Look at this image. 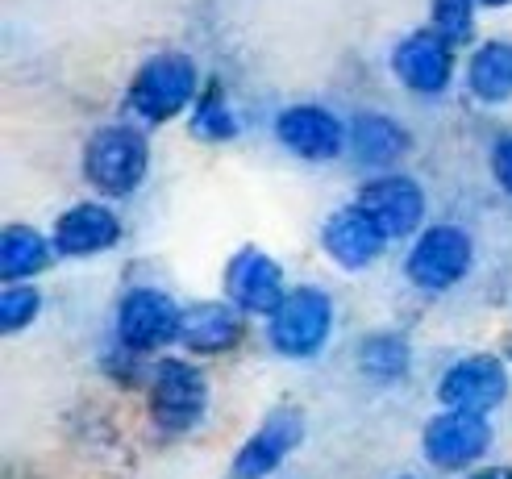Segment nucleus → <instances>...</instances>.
<instances>
[{"instance_id": "1", "label": "nucleus", "mask_w": 512, "mask_h": 479, "mask_svg": "<svg viewBox=\"0 0 512 479\" xmlns=\"http://www.w3.org/2000/svg\"><path fill=\"white\" fill-rule=\"evenodd\" d=\"M196 63L179 50H167V55L146 59L130 84V109L150 121V125H163L171 117L184 113L192 100H196Z\"/></svg>"}, {"instance_id": "2", "label": "nucleus", "mask_w": 512, "mask_h": 479, "mask_svg": "<svg viewBox=\"0 0 512 479\" xmlns=\"http://www.w3.org/2000/svg\"><path fill=\"white\" fill-rule=\"evenodd\" d=\"M146 163H150L146 138L138 130H130V125L96 130L92 142L84 146V175H88V184L105 196H130L146 180Z\"/></svg>"}, {"instance_id": "3", "label": "nucleus", "mask_w": 512, "mask_h": 479, "mask_svg": "<svg viewBox=\"0 0 512 479\" xmlns=\"http://www.w3.org/2000/svg\"><path fill=\"white\" fill-rule=\"evenodd\" d=\"M334 330V305L321 288H292L271 313V346L288 359H313Z\"/></svg>"}, {"instance_id": "4", "label": "nucleus", "mask_w": 512, "mask_h": 479, "mask_svg": "<svg viewBox=\"0 0 512 479\" xmlns=\"http://www.w3.org/2000/svg\"><path fill=\"white\" fill-rule=\"evenodd\" d=\"M471 259H475V250H471V238L463 230H454V225H433V230H425L413 242V250H408V259H404V271L417 288L446 292L471 271Z\"/></svg>"}, {"instance_id": "5", "label": "nucleus", "mask_w": 512, "mask_h": 479, "mask_svg": "<svg viewBox=\"0 0 512 479\" xmlns=\"http://www.w3.org/2000/svg\"><path fill=\"white\" fill-rule=\"evenodd\" d=\"M209 409V380L184 359H163L150 384V413L163 430H192Z\"/></svg>"}, {"instance_id": "6", "label": "nucleus", "mask_w": 512, "mask_h": 479, "mask_svg": "<svg viewBox=\"0 0 512 479\" xmlns=\"http://www.w3.org/2000/svg\"><path fill=\"white\" fill-rule=\"evenodd\" d=\"M179 325H184V313H179L175 300L159 288H138L121 300L117 334H121V346L134 350V355H146V350H159V346L175 342Z\"/></svg>"}, {"instance_id": "7", "label": "nucleus", "mask_w": 512, "mask_h": 479, "mask_svg": "<svg viewBox=\"0 0 512 479\" xmlns=\"http://www.w3.org/2000/svg\"><path fill=\"white\" fill-rule=\"evenodd\" d=\"M488 446H492V425L483 421V413L446 409L442 417L425 425V455L442 471L471 467L479 455H488Z\"/></svg>"}, {"instance_id": "8", "label": "nucleus", "mask_w": 512, "mask_h": 479, "mask_svg": "<svg viewBox=\"0 0 512 479\" xmlns=\"http://www.w3.org/2000/svg\"><path fill=\"white\" fill-rule=\"evenodd\" d=\"M392 67L400 75V84L408 92H421V96H438L450 75H454V42L438 30H417L408 34L396 55H392Z\"/></svg>"}, {"instance_id": "9", "label": "nucleus", "mask_w": 512, "mask_h": 479, "mask_svg": "<svg viewBox=\"0 0 512 479\" xmlns=\"http://www.w3.org/2000/svg\"><path fill=\"white\" fill-rule=\"evenodd\" d=\"M438 396H442L446 409L492 413L500 400L508 396V371H504V363L492 359V355L463 359V363H454V367L442 375Z\"/></svg>"}, {"instance_id": "10", "label": "nucleus", "mask_w": 512, "mask_h": 479, "mask_svg": "<svg viewBox=\"0 0 512 479\" xmlns=\"http://www.w3.org/2000/svg\"><path fill=\"white\" fill-rule=\"evenodd\" d=\"M354 205L363 209L388 238L413 234L425 217V196L408 175H379V180H371L363 192H358Z\"/></svg>"}, {"instance_id": "11", "label": "nucleus", "mask_w": 512, "mask_h": 479, "mask_svg": "<svg viewBox=\"0 0 512 479\" xmlns=\"http://www.w3.org/2000/svg\"><path fill=\"white\" fill-rule=\"evenodd\" d=\"M275 138L284 142L292 155L309 159V163H325V159H338L342 146H346V130L342 121L317 109V105H292L275 117Z\"/></svg>"}, {"instance_id": "12", "label": "nucleus", "mask_w": 512, "mask_h": 479, "mask_svg": "<svg viewBox=\"0 0 512 479\" xmlns=\"http://www.w3.org/2000/svg\"><path fill=\"white\" fill-rule=\"evenodd\" d=\"M300 438H304V417L296 409H275L259 425V434H250L246 446L234 455V479H267L300 446Z\"/></svg>"}, {"instance_id": "13", "label": "nucleus", "mask_w": 512, "mask_h": 479, "mask_svg": "<svg viewBox=\"0 0 512 479\" xmlns=\"http://www.w3.org/2000/svg\"><path fill=\"white\" fill-rule=\"evenodd\" d=\"M225 292L242 313H267V317L284 305V296H288L279 263L254 246L234 255V263L225 271Z\"/></svg>"}, {"instance_id": "14", "label": "nucleus", "mask_w": 512, "mask_h": 479, "mask_svg": "<svg viewBox=\"0 0 512 479\" xmlns=\"http://www.w3.org/2000/svg\"><path fill=\"white\" fill-rule=\"evenodd\" d=\"M321 242H325L329 259H334L338 267L358 271V267H371V263L383 255V246H388V234H383L379 225H375L363 209H358V205H346V209H338L334 217L325 221Z\"/></svg>"}, {"instance_id": "15", "label": "nucleus", "mask_w": 512, "mask_h": 479, "mask_svg": "<svg viewBox=\"0 0 512 479\" xmlns=\"http://www.w3.org/2000/svg\"><path fill=\"white\" fill-rule=\"evenodd\" d=\"M121 242V221L105 205H75L55 221V250L71 259H88Z\"/></svg>"}, {"instance_id": "16", "label": "nucleus", "mask_w": 512, "mask_h": 479, "mask_svg": "<svg viewBox=\"0 0 512 479\" xmlns=\"http://www.w3.org/2000/svg\"><path fill=\"white\" fill-rule=\"evenodd\" d=\"M179 342L192 355H225L242 342V309L238 305H221V300H204L184 313L179 325Z\"/></svg>"}, {"instance_id": "17", "label": "nucleus", "mask_w": 512, "mask_h": 479, "mask_svg": "<svg viewBox=\"0 0 512 479\" xmlns=\"http://www.w3.org/2000/svg\"><path fill=\"white\" fill-rule=\"evenodd\" d=\"M350 146L367 167H392L396 159L408 155V134H404V125L392 121V117L363 113L350 125Z\"/></svg>"}, {"instance_id": "18", "label": "nucleus", "mask_w": 512, "mask_h": 479, "mask_svg": "<svg viewBox=\"0 0 512 479\" xmlns=\"http://www.w3.org/2000/svg\"><path fill=\"white\" fill-rule=\"evenodd\" d=\"M467 84L483 105L512 100V42H483L467 63Z\"/></svg>"}, {"instance_id": "19", "label": "nucleus", "mask_w": 512, "mask_h": 479, "mask_svg": "<svg viewBox=\"0 0 512 479\" xmlns=\"http://www.w3.org/2000/svg\"><path fill=\"white\" fill-rule=\"evenodd\" d=\"M50 259H55L50 242L30 225H9L5 238H0V275H5V284L30 280V275L50 267Z\"/></svg>"}, {"instance_id": "20", "label": "nucleus", "mask_w": 512, "mask_h": 479, "mask_svg": "<svg viewBox=\"0 0 512 479\" xmlns=\"http://www.w3.org/2000/svg\"><path fill=\"white\" fill-rule=\"evenodd\" d=\"M358 367L375 380H400L408 371V342L400 334H371L358 346Z\"/></svg>"}, {"instance_id": "21", "label": "nucleus", "mask_w": 512, "mask_h": 479, "mask_svg": "<svg viewBox=\"0 0 512 479\" xmlns=\"http://www.w3.org/2000/svg\"><path fill=\"white\" fill-rule=\"evenodd\" d=\"M192 134L204 138V142H225V138L238 134V121H234V113H229V105H225V96H221L217 84L196 100V109H192Z\"/></svg>"}, {"instance_id": "22", "label": "nucleus", "mask_w": 512, "mask_h": 479, "mask_svg": "<svg viewBox=\"0 0 512 479\" xmlns=\"http://www.w3.org/2000/svg\"><path fill=\"white\" fill-rule=\"evenodd\" d=\"M433 30L450 42H467L475 30V0H433Z\"/></svg>"}, {"instance_id": "23", "label": "nucleus", "mask_w": 512, "mask_h": 479, "mask_svg": "<svg viewBox=\"0 0 512 479\" xmlns=\"http://www.w3.org/2000/svg\"><path fill=\"white\" fill-rule=\"evenodd\" d=\"M38 309H42V296H38V288H5V296H0V325H5V334H17V330H25L34 317H38Z\"/></svg>"}, {"instance_id": "24", "label": "nucleus", "mask_w": 512, "mask_h": 479, "mask_svg": "<svg viewBox=\"0 0 512 479\" xmlns=\"http://www.w3.org/2000/svg\"><path fill=\"white\" fill-rule=\"evenodd\" d=\"M492 171H496L500 188H504V192H512V134L496 142V150H492Z\"/></svg>"}, {"instance_id": "25", "label": "nucleus", "mask_w": 512, "mask_h": 479, "mask_svg": "<svg viewBox=\"0 0 512 479\" xmlns=\"http://www.w3.org/2000/svg\"><path fill=\"white\" fill-rule=\"evenodd\" d=\"M471 479H512L508 471H479V475H471Z\"/></svg>"}, {"instance_id": "26", "label": "nucleus", "mask_w": 512, "mask_h": 479, "mask_svg": "<svg viewBox=\"0 0 512 479\" xmlns=\"http://www.w3.org/2000/svg\"><path fill=\"white\" fill-rule=\"evenodd\" d=\"M479 5H492V9H500V5H508V0H479Z\"/></svg>"}, {"instance_id": "27", "label": "nucleus", "mask_w": 512, "mask_h": 479, "mask_svg": "<svg viewBox=\"0 0 512 479\" xmlns=\"http://www.w3.org/2000/svg\"><path fill=\"white\" fill-rule=\"evenodd\" d=\"M508 475H512V471H508Z\"/></svg>"}]
</instances>
